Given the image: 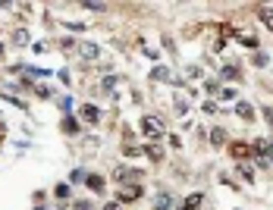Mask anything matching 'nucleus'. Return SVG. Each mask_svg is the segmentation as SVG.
<instances>
[{
	"label": "nucleus",
	"mask_w": 273,
	"mask_h": 210,
	"mask_svg": "<svg viewBox=\"0 0 273 210\" xmlns=\"http://www.w3.org/2000/svg\"><path fill=\"white\" fill-rule=\"evenodd\" d=\"M154 207H157V210H170V195H167V191H160V195H157Z\"/></svg>",
	"instance_id": "nucleus-15"
},
{
	"label": "nucleus",
	"mask_w": 273,
	"mask_h": 210,
	"mask_svg": "<svg viewBox=\"0 0 273 210\" xmlns=\"http://www.w3.org/2000/svg\"><path fill=\"white\" fill-rule=\"evenodd\" d=\"M63 132H79V122H75L72 116H66L63 120Z\"/></svg>",
	"instance_id": "nucleus-18"
},
{
	"label": "nucleus",
	"mask_w": 273,
	"mask_h": 210,
	"mask_svg": "<svg viewBox=\"0 0 273 210\" xmlns=\"http://www.w3.org/2000/svg\"><path fill=\"white\" fill-rule=\"evenodd\" d=\"M138 176V170H116V179L119 182H126V179H135Z\"/></svg>",
	"instance_id": "nucleus-17"
},
{
	"label": "nucleus",
	"mask_w": 273,
	"mask_h": 210,
	"mask_svg": "<svg viewBox=\"0 0 273 210\" xmlns=\"http://www.w3.org/2000/svg\"><path fill=\"white\" fill-rule=\"evenodd\" d=\"M223 141H226V132H223V129H214V132H210V145H214V148H220Z\"/></svg>",
	"instance_id": "nucleus-13"
},
{
	"label": "nucleus",
	"mask_w": 273,
	"mask_h": 210,
	"mask_svg": "<svg viewBox=\"0 0 273 210\" xmlns=\"http://www.w3.org/2000/svg\"><path fill=\"white\" fill-rule=\"evenodd\" d=\"M201 191H195V195H189V201H185V204H182V210H198L201 207Z\"/></svg>",
	"instance_id": "nucleus-9"
},
{
	"label": "nucleus",
	"mask_w": 273,
	"mask_h": 210,
	"mask_svg": "<svg viewBox=\"0 0 273 210\" xmlns=\"http://www.w3.org/2000/svg\"><path fill=\"white\" fill-rule=\"evenodd\" d=\"M85 185L101 195V191H104V179H101V176H85Z\"/></svg>",
	"instance_id": "nucleus-7"
},
{
	"label": "nucleus",
	"mask_w": 273,
	"mask_h": 210,
	"mask_svg": "<svg viewBox=\"0 0 273 210\" xmlns=\"http://www.w3.org/2000/svg\"><path fill=\"white\" fill-rule=\"evenodd\" d=\"M144 154H148V157H151V160H160V150H157L154 145H148V148H144Z\"/></svg>",
	"instance_id": "nucleus-20"
},
{
	"label": "nucleus",
	"mask_w": 273,
	"mask_h": 210,
	"mask_svg": "<svg viewBox=\"0 0 273 210\" xmlns=\"http://www.w3.org/2000/svg\"><path fill=\"white\" fill-rule=\"evenodd\" d=\"M154 79H157V82H170V85L176 82L173 75H170V69H164V66H157V69H154Z\"/></svg>",
	"instance_id": "nucleus-12"
},
{
	"label": "nucleus",
	"mask_w": 273,
	"mask_h": 210,
	"mask_svg": "<svg viewBox=\"0 0 273 210\" xmlns=\"http://www.w3.org/2000/svg\"><path fill=\"white\" fill-rule=\"evenodd\" d=\"M116 85H119V79H116V75H107V79H104V88H107V91H113Z\"/></svg>",
	"instance_id": "nucleus-19"
},
{
	"label": "nucleus",
	"mask_w": 273,
	"mask_h": 210,
	"mask_svg": "<svg viewBox=\"0 0 273 210\" xmlns=\"http://www.w3.org/2000/svg\"><path fill=\"white\" fill-rule=\"evenodd\" d=\"M220 97H223V100H236V91L233 88H223V91H220Z\"/></svg>",
	"instance_id": "nucleus-21"
},
{
	"label": "nucleus",
	"mask_w": 273,
	"mask_h": 210,
	"mask_svg": "<svg viewBox=\"0 0 273 210\" xmlns=\"http://www.w3.org/2000/svg\"><path fill=\"white\" fill-rule=\"evenodd\" d=\"M141 135L151 138V141L164 138V122H160L157 116H144V120H141Z\"/></svg>",
	"instance_id": "nucleus-1"
},
{
	"label": "nucleus",
	"mask_w": 273,
	"mask_h": 210,
	"mask_svg": "<svg viewBox=\"0 0 273 210\" xmlns=\"http://www.w3.org/2000/svg\"><path fill=\"white\" fill-rule=\"evenodd\" d=\"M69 179H72V182H85V170H75Z\"/></svg>",
	"instance_id": "nucleus-22"
},
{
	"label": "nucleus",
	"mask_w": 273,
	"mask_h": 210,
	"mask_svg": "<svg viewBox=\"0 0 273 210\" xmlns=\"http://www.w3.org/2000/svg\"><path fill=\"white\" fill-rule=\"evenodd\" d=\"M0 54H3V47H0Z\"/></svg>",
	"instance_id": "nucleus-25"
},
{
	"label": "nucleus",
	"mask_w": 273,
	"mask_h": 210,
	"mask_svg": "<svg viewBox=\"0 0 273 210\" xmlns=\"http://www.w3.org/2000/svg\"><path fill=\"white\" fill-rule=\"evenodd\" d=\"M236 113H239V116H242V120H254V107L248 104V100H242V104H239V107H236Z\"/></svg>",
	"instance_id": "nucleus-8"
},
{
	"label": "nucleus",
	"mask_w": 273,
	"mask_h": 210,
	"mask_svg": "<svg viewBox=\"0 0 273 210\" xmlns=\"http://www.w3.org/2000/svg\"><path fill=\"white\" fill-rule=\"evenodd\" d=\"M239 173H242L245 182H254V166L251 163H239Z\"/></svg>",
	"instance_id": "nucleus-11"
},
{
	"label": "nucleus",
	"mask_w": 273,
	"mask_h": 210,
	"mask_svg": "<svg viewBox=\"0 0 273 210\" xmlns=\"http://www.w3.org/2000/svg\"><path fill=\"white\" fill-rule=\"evenodd\" d=\"M229 154H233L236 160H245V157H251V145H245V141H236V145L229 148Z\"/></svg>",
	"instance_id": "nucleus-4"
},
{
	"label": "nucleus",
	"mask_w": 273,
	"mask_h": 210,
	"mask_svg": "<svg viewBox=\"0 0 273 210\" xmlns=\"http://www.w3.org/2000/svg\"><path fill=\"white\" fill-rule=\"evenodd\" d=\"M104 210H116V207H113V204H107V207H104Z\"/></svg>",
	"instance_id": "nucleus-24"
},
{
	"label": "nucleus",
	"mask_w": 273,
	"mask_h": 210,
	"mask_svg": "<svg viewBox=\"0 0 273 210\" xmlns=\"http://www.w3.org/2000/svg\"><path fill=\"white\" fill-rule=\"evenodd\" d=\"M75 50H79L82 60H98V57H101V47L91 44V41H79V44H75Z\"/></svg>",
	"instance_id": "nucleus-3"
},
{
	"label": "nucleus",
	"mask_w": 273,
	"mask_h": 210,
	"mask_svg": "<svg viewBox=\"0 0 273 210\" xmlns=\"http://www.w3.org/2000/svg\"><path fill=\"white\" fill-rule=\"evenodd\" d=\"M220 75H223V79H229V82H239V79H242V72H239L236 66H223V69H220Z\"/></svg>",
	"instance_id": "nucleus-10"
},
{
	"label": "nucleus",
	"mask_w": 273,
	"mask_h": 210,
	"mask_svg": "<svg viewBox=\"0 0 273 210\" xmlns=\"http://www.w3.org/2000/svg\"><path fill=\"white\" fill-rule=\"evenodd\" d=\"M239 41H242L245 47H258V38H254V35H248V31H239Z\"/></svg>",
	"instance_id": "nucleus-14"
},
{
	"label": "nucleus",
	"mask_w": 273,
	"mask_h": 210,
	"mask_svg": "<svg viewBox=\"0 0 273 210\" xmlns=\"http://www.w3.org/2000/svg\"><path fill=\"white\" fill-rule=\"evenodd\" d=\"M138 198H141V185H123L119 195H116L119 204H132V201H138Z\"/></svg>",
	"instance_id": "nucleus-2"
},
{
	"label": "nucleus",
	"mask_w": 273,
	"mask_h": 210,
	"mask_svg": "<svg viewBox=\"0 0 273 210\" xmlns=\"http://www.w3.org/2000/svg\"><path fill=\"white\" fill-rule=\"evenodd\" d=\"M258 19L267 25V29H273V3H264L261 10H258Z\"/></svg>",
	"instance_id": "nucleus-6"
},
{
	"label": "nucleus",
	"mask_w": 273,
	"mask_h": 210,
	"mask_svg": "<svg viewBox=\"0 0 273 210\" xmlns=\"http://www.w3.org/2000/svg\"><path fill=\"white\" fill-rule=\"evenodd\" d=\"M79 116H82L85 122H98L101 120V110H98V107H91V104H85L82 110H79Z\"/></svg>",
	"instance_id": "nucleus-5"
},
{
	"label": "nucleus",
	"mask_w": 273,
	"mask_h": 210,
	"mask_svg": "<svg viewBox=\"0 0 273 210\" xmlns=\"http://www.w3.org/2000/svg\"><path fill=\"white\" fill-rule=\"evenodd\" d=\"M13 41H16V44H29V31H25V29H16V35H13Z\"/></svg>",
	"instance_id": "nucleus-16"
},
{
	"label": "nucleus",
	"mask_w": 273,
	"mask_h": 210,
	"mask_svg": "<svg viewBox=\"0 0 273 210\" xmlns=\"http://www.w3.org/2000/svg\"><path fill=\"white\" fill-rule=\"evenodd\" d=\"M264 116H267V122L273 125V107H267V110H264Z\"/></svg>",
	"instance_id": "nucleus-23"
}]
</instances>
